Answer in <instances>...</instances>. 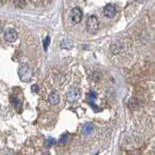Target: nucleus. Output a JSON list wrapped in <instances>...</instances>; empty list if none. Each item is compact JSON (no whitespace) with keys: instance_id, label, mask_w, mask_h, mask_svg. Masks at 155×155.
Here are the masks:
<instances>
[{"instance_id":"3","label":"nucleus","mask_w":155,"mask_h":155,"mask_svg":"<svg viewBox=\"0 0 155 155\" xmlns=\"http://www.w3.org/2000/svg\"><path fill=\"white\" fill-rule=\"evenodd\" d=\"M19 75L22 81H28L31 79L32 73H31V70L28 67L23 66L19 70Z\"/></svg>"},{"instance_id":"17","label":"nucleus","mask_w":155,"mask_h":155,"mask_svg":"<svg viewBox=\"0 0 155 155\" xmlns=\"http://www.w3.org/2000/svg\"><path fill=\"white\" fill-rule=\"evenodd\" d=\"M1 32H2V27L0 26V33H1Z\"/></svg>"},{"instance_id":"8","label":"nucleus","mask_w":155,"mask_h":155,"mask_svg":"<svg viewBox=\"0 0 155 155\" xmlns=\"http://www.w3.org/2000/svg\"><path fill=\"white\" fill-rule=\"evenodd\" d=\"M93 132H94V126H93L92 124H86L83 128V135H85V136L92 135Z\"/></svg>"},{"instance_id":"5","label":"nucleus","mask_w":155,"mask_h":155,"mask_svg":"<svg viewBox=\"0 0 155 155\" xmlns=\"http://www.w3.org/2000/svg\"><path fill=\"white\" fill-rule=\"evenodd\" d=\"M80 97H81V93L79 89H76V88L70 89L69 92L67 93V99H68V101H70V102H76V101H78L80 99Z\"/></svg>"},{"instance_id":"1","label":"nucleus","mask_w":155,"mask_h":155,"mask_svg":"<svg viewBox=\"0 0 155 155\" xmlns=\"http://www.w3.org/2000/svg\"><path fill=\"white\" fill-rule=\"evenodd\" d=\"M86 28L87 31L90 33V34H95V33L98 31V28H99V22H98V19L95 16H90L88 19H87L86 21Z\"/></svg>"},{"instance_id":"7","label":"nucleus","mask_w":155,"mask_h":155,"mask_svg":"<svg viewBox=\"0 0 155 155\" xmlns=\"http://www.w3.org/2000/svg\"><path fill=\"white\" fill-rule=\"evenodd\" d=\"M49 102L53 106L57 105V104L59 103V96H58L57 93H55V92L50 93V94L49 95Z\"/></svg>"},{"instance_id":"15","label":"nucleus","mask_w":155,"mask_h":155,"mask_svg":"<svg viewBox=\"0 0 155 155\" xmlns=\"http://www.w3.org/2000/svg\"><path fill=\"white\" fill-rule=\"evenodd\" d=\"M49 44H50V37L48 36L47 38H45L44 39V41H43V46H44V49L45 50H48V47H49Z\"/></svg>"},{"instance_id":"6","label":"nucleus","mask_w":155,"mask_h":155,"mask_svg":"<svg viewBox=\"0 0 155 155\" xmlns=\"http://www.w3.org/2000/svg\"><path fill=\"white\" fill-rule=\"evenodd\" d=\"M115 13H116V11H115V7L112 4L107 5V6L104 8V15L109 19L114 18V17L115 16Z\"/></svg>"},{"instance_id":"10","label":"nucleus","mask_w":155,"mask_h":155,"mask_svg":"<svg viewBox=\"0 0 155 155\" xmlns=\"http://www.w3.org/2000/svg\"><path fill=\"white\" fill-rule=\"evenodd\" d=\"M14 4L19 8H24L26 2H25V0H14Z\"/></svg>"},{"instance_id":"16","label":"nucleus","mask_w":155,"mask_h":155,"mask_svg":"<svg viewBox=\"0 0 155 155\" xmlns=\"http://www.w3.org/2000/svg\"><path fill=\"white\" fill-rule=\"evenodd\" d=\"M31 89H32V91L34 93H37L39 91V87L38 85H36V84H34V85H32V87H31Z\"/></svg>"},{"instance_id":"9","label":"nucleus","mask_w":155,"mask_h":155,"mask_svg":"<svg viewBox=\"0 0 155 155\" xmlns=\"http://www.w3.org/2000/svg\"><path fill=\"white\" fill-rule=\"evenodd\" d=\"M72 47H73L72 42L70 40H68V39H67V40L62 41V43H61V48H62V49L70 50V49H72Z\"/></svg>"},{"instance_id":"14","label":"nucleus","mask_w":155,"mask_h":155,"mask_svg":"<svg viewBox=\"0 0 155 155\" xmlns=\"http://www.w3.org/2000/svg\"><path fill=\"white\" fill-rule=\"evenodd\" d=\"M56 145V141L54 139H49L47 140L46 142V145L48 146V147H50V146H53Z\"/></svg>"},{"instance_id":"4","label":"nucleus","mask_w":155,"mask_h":155,"mask_svg":"<svg viewBox=\"0 0 155 155\" xmlns=\"http://www.w3.org/2000/svg\"><path fill=\"white\" fill-rule=\"evenodd\" d=\"M71 19L74 23H79V22H81V19H83V12H81V10L80 8L76 7L72 10Z\"/></svg>"},{"instance_id":"2","label":"nucleus","mask_w":155,"mask_h":155,"mask_svg":"<svg viewBox=\"0 0 155 155\" xmlns=\"http://www.w3.org/2000/svg\"><path fill=\"white\" fill-rule=\"evenodd\" d=\"M4 38L6 41L13 43V42H15L18 39V33H17V31L14 28H7L4 32Z\"/></svg>"},{"instance_id":"11","label":"nucleus","mask_w":155,"mask_h":155,"mask_svg":"<svg viewBox=\"0 0 155 155\" xmlns=\"http://www.w3.org/2000/svg\"><path fill=\"white\" fill-rule=\"evenodd\" d=\"M59 142L61 143H67L69 142V136L67 134H63L60 138V140H59Z\"/></svg>"},{"instance_id":"12","label":"nucleus","mask_w":155,"mask_h":155,"mask_svg":"<svg viewBox=\"0 0 155 155\" xmlns=\"http://www.w3.org/2000/svg\"><path fill=\"white\" fill-rule=\"evenodd\" d=\"M96 97H97V94L95 93L94 91H90L88 93V99L90 101V103H92L93 101H94L95 99H96Z\"/></svg>"},{"instance_id":"13","label":"nucleus","mask_w":155,"mask_h":155,"mask_svg":"<svg viewBox=\"0 0 155 155\" xmlns=\"http://www.w3.org/2000/svg\"><path fill=\"white\" fill-rule=\"evenodd\" d=\"M12 103H13V105L15 106V108L16 109H19V106H21V100L18 99V98H15L14 97L13 99H12Z\"/></svg>"}]
</instances>
